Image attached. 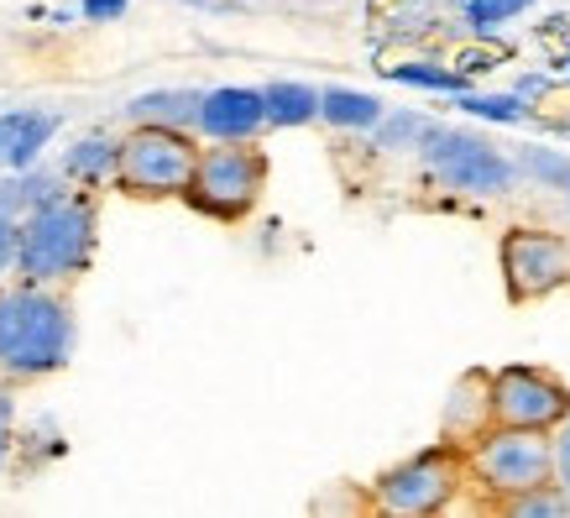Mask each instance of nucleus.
I'll return each instance as SVG.
<instances>
[{
    "mask_svg": "<svg viewBox=\"0 0 570 518\" xmlns=\"http://www.w3.org/2000/svg\"><path fill=\"white\" fill-rule=\"evenodd\" d=\"M73 356V310L48 283H17L0 294V372L48 378Z\"/></svg>",
    "mask_w": 570,
    "mask_h": 518,
    "instance_id": "nucleus-2",
    "label": "nucleus"
},
{
    "mask_svg": "<svg viewBox=\"0 0 570 518\" xmlns=\"http://www.w3.org/2000/svg\"><path fill=\"white\" fill-rule=\"evenodd\" d=\"M461 110L476 116V121H498V126H519L529 116V105L519 95H471V89L461 95Z\"/></svg>",
    "mask_w": 570,
    "mask_h": 518,
    "instance_id": "nucleus-22",
    "label": "nucleus"
},
{
    "mask_svg": "<svg viewBox=\"0 0 570 518\" xmlns=\"http://www.w3.org/2000/svg\"><path fill=\"white\" fill-rule=\"evenodd\" d=\"M63 184H105V178H116V137H85L73 141L69 153H63Z\"/></svg>",
    "mask_w": 570,
    "mask_h": 518,
    "instance_id": "nucleus-16",
    "label": "nucleus"
},
{
    "mask_svg": "<svg viewBox=\"0 0 570 518\" xmlns=\"http://www.w3.org/2000/svg\"><path fill=\"white\" fill-rule=\"evenodd\" d=\"M419 153L430 163V173L455 194H471V199H498V194L519 189V168H513V153H502L492 137L471 131V126H440L430 121Z\"/></svg>",
    "mask_w": 570,
    "mask_h": 518,
    "instance_id": "nucleus-3",
    "label": "nucleus"
},
{
    "mask_svg": "<svg viewBox=\"0 0 570 518\" xmlns=\"http://www.w3.org/2000/svg\"><path fill=\"white\" fill-rule=\"evenodd\" d=\"M513 168L534 189H566L570 184V157L560 147H544V141H523L519 153H513Z\"/></svg>",
    "mask_w": 570,
    "mask_h": 518,
    "instance_id": "nucleus-17",
    "label": "nucleus"
},
{
    "mask_svg": "<svg viewBox=\"0 0 570 518\" xmlns=\"http://www.w3.org/2000/svg\"><path fill=\"white\" fill-rule=\"evenodd\" d=\"M534 0H466V21L476 27V32H492V27H502V21L523 17Z\"/></svg>",
    "mask_w": 570,
    "mask_h": 518,
    "instance_id": "nucleus-23",
    "label": "nucleus"
},
{
    "mask_svg": "<svg viewBox=\"0 0 570 518\" xmlns=\"http://www.w3.org/2000/svg\"><path fill=\"white\" fill-rule=\"evenodd\" d=\"M502 289L513 304H534L550 299L554 289L570 283V236L560 231H534V225H513L498 242Z\"/></svg>",
    "mask_w": 570,
    "mask_h": 518,
    "instance_id": "nucleus-8",
    "label": "nucleus"
},
{
    "mask_svg": "<svg viewBox=\"0 0 570 518\" xmlns=\"http://www.w3.org/2000/svg\"><path fill=\"white\" fill-rule=\"evenodd\" d=\"M63 189V173H32L21 168L11 173V178H0V215H27L32 205H42V199H52V194Z\"/></svg>",
    "mask_w": 570,
    "mask_h": 518,
    "instance_id": "nucleus-18",
    "label": "nucleus"
},
{
    "mask_svg": "<svg viewBox=\"0 0 570 518\" xmlns=\"http://www.w3.org/2000/svg\"><path fill=\"white\" fill-rule=\"evenodd\" d=\"M63 116L58 110H0V163L11 173L32 168L42 147L58 137Z\"/></svg>",
    "mask_w": 570,
    "mask_h": 518,
    "instance_id": "nucleus-12",
    "label": "nucleus"
},
{
    "mask_svg": "<svg viewBox=\"0 0 570 518\" xmlns=\"http://www.w3.org/2000/svg\"><path fill=\"white\" fill-rule=\"evenodd\" d=\"M6 456H11V398L0 393V467H6Z\"/></svg>",
    "mask_w": 570,
    "mask_h": 518,
    "instance_id": "nucleus-27",
    "label": "nucleus"
},
{
    "mask_svg": "<svg viewBox=\"0 0 570 518\" xmlns=\"http://www.w3.org/2000/svg\"><path fill=\"white\" fill-rule=\"evenodd\" d=\"M126 6H131V0H85V17L89 21H116V17H126Z\"/></svg>",
    "mask_w": 570,
    "mask_h": 518,
    "instance_id": "nucleus-26",
    "label": "nucleus"
},
{
    "mask_svg": "<svg viewBox=\"0 0 570 518\" xmlns=\"http://www.w3.org/2000/svg\"><path fill=\"white\" fill-rule=\"evenodd\" d=\"M95 242H100V209L89 194L58 189L52 199L32 205L21 215L17 236V273L21 283H69L95 262Z\"/></svg>",
    "mask_w": 570,
    "mask_h": 518,
    "instance_id": "nucleus-1",
    "label": "nucleus"
},
{
    "mask_svg": "<svg viewBox=\"0 0 570 518\" xmlns=\"http://www.w3.org/2000/svg\"><path fill=\"white\" fill-rule=\"evenodd\" d=\"M262 189H267V153L252 141H215V147H199L178 199H189L209 221H242L257 209Z\"/></svg>",
    "mask_w": 570,
    "mask_h": 518,
    "instance_id": "nucleus-4",
    "label": "nucleus"
},
{
    "mask_svg": "<svg viewBox=\"0 0 570 518\" xmlns=\"http://www.w3.org/2000/svg\"><path fill=\"white\" fill-rule=\"evenodd\" d=\"M566 194H570V184H566Z\"/></svg>",
    "mask_w": 570,
    "mask_h": 518,
    "instance_id": "nucleus-29",
    "label": "nucleus"
},
{
    "mask_svg": "<svg viewBox=\"0 0 570 518\" xmlns=\"http://www.w3.org/2000/svg\"><path fill=\"white\" fill-rule=\"evenodd\" d=\"M492 430V372H461L455 388H450L445 409H440V440L445 446H476L482 434Z\"/></svg>",
    "mask_w": 570,
    "mask_h": 518,
    "instance_id": "nucleus-11",
    "label": "nucleus"
},
{
    "mask_svg": "<svg viewBox=\"0 0 570 518\" xmlns=\"http://www.w3.org/2000/svg\"><path fill=\"white\" fill-rule=\"evenodd\" d=\"M430 131V116H419V110H382L377 126H372V147L377 153H419V141Z\"/></svg>",
    "mask_w": 570,
    "mask_h": 518,
    "instance_id": "nucleus-19",
    "label": "nucleus"
},
{
    "mask_svg": "<svg viewBox=\"0 0 570 518\" xmlns=\"http://www.w3.org/2000/svg\"><path fill=\"white\" fill-rule=\"evenodd\" d=\"M570 414V382L544 366H498L492 372V424L550 434Z\"/></svg>",
    "mask_w": 570,
    "mask_h": 518,
    "instance_id": "nucleus-9",
    "label": "nucleus"
},
{
    "mask_svg": "<svg viewBox=\"0 0 570 518\" xmlns=\"http://www.w3.org/2000/svg\"><path fill=\"white\" fill-rule=\"evenodd\" d=\"M387 79L414 85V89H434V95H466V74H450V69H440V63H393Z\"/></svg>",
    "mask_w": 570,
    "mask_h": 518,
    "instance_id": "nucleus-20",
    "label": "nucleus"
},
{
    "mask_svg": "<svg viewBox=\"0 0 570 518\" xmlns=\"http://www.w3.org/2000/svg\"><path fill=\"white\" fill-rule=\"evenodd\" d=\"M566 74H570V48H566Z\"/></svg>",
    "mask_w": 570,
    "mask_h": 518,
    "instance_id": "nucleus-28",
    "label": "nucleus"
},
{
    "mask_svg": "<svg viewBox=\"0 0 570 518\" xmlns=\"http://www.w3.org/2000/svg\"><path fill=\"white\" fill-rule=\"evenodd\" d=\"M550 440H554V487L570 498V414L550 430Z\"/></svg>",
    "mask_w": 570,
    "mask_h": 518,
    "instance_id": "nucleus-24",
    "label": "nucleus"
},
{
    "mask_svg": "<svg viewBox=\"0 0 570 518\" xmlns=\"http://www.w3.org/2000/svg\"><path fill=\"white\" fill-rule=\"evenodd\" d=\"M126 121L194 131V126H199V89H147L137 100H126Z\"/></svg>",
    "mask_w": 570,
    "mask_h": 518,
    "instance_id": "nucleus-13",
    "label": "nucleus"
},
{
    "mask_svg": "<svg viewBox=\"0 0 570 518\" xmlns=\"http://www.w3.org/2000/svg\"><path fill=\"white\" fill-rule=\"evenodd\" d=\"M17 236H21V221L17 215H0V277L17 273Z\"/></svg>",
    "mask_w": 570,
    "mask_h": 518,
    "instance_id": "nucleus-25",
    "label": "nucleus"
},
{
    "mask_svg": "<svg viewBox=\"0 0 570 518\" xmlns=\"http://www.w3.org/2000/svg\"><path fill=\"white\" fill-rule=\"evenodd\" d=\"M466 471L476 477L482 492L508 502L539 482H554V440L544 430L492 424L476 446H466Z\"/></svg>",
    "mask_w": 570,
    "mask_h": 518,
    "instance_id": "nucleus-7",
    "label": "nucleus"
},
{
    "mask_svg": "<svg viewBox=\"0 0 570 518\" xmlns=\"http://www.w3.org/2000/svg\"><path fill=\"white\" fill-rule=\"evenodd\" d=\"M461 487H466V450L440 440V446L419 450V456L382 471L372 482V508L393 518H424L450 508Z\"/></svg>",
    "mask_w": 570,
    "mask_h": 518,
    "instance_id": "nucleus-6",
    "label": "nucleus"
},
{
    "mask_svg": "<svg viewBox=\"0 0 570 518\" xmlns=\"http://www.w3.org/2000/svg\"><path fill=\"white\" fill-rule=\"evenodd\" d=\"M199 141L174 126H131L116 141V184L131 199H178L194 173Z\"/></svg>",
    "mask_w": 570,
    "mask_h": 518,
    "instance_id": "nucleus-5",
    "label": "nucleus"
},
{
    "mask_svg": "<svg viewBox=\"0 0 570 518\" xmlns=\"http://www.w3.org/2000/svg\"><path fill=\"white\" fill-rule=\"evenodd\" d=\"M262 110H267V126H309L320 116V89L298 85V79H277L262 89Z\"/></svg>",
    "mask_w": 570,
    "mask_h": 518,
    "instance_id": "nucleus-15",
    "label": "nucleus"
},
{
    "mask_svg": "<svg viewBox=\"0 0 570 518\" xmlns=\"http://www.w3.org/2000/svg\"><path fill=\"white\" fill-rule=\"evenodd\" d=\"M267 126V110H262V89L246 85H220L199 95V126L209 141H257V131Z\"/></svg>",
    "mask_w": 570,
    "mask_h": 518,
    "instance_id": "nucleus-10",
    "label": "nucleus"
},
{
    "mask_svg": "<svg viewBox=\"0 0 570 518\" xmlns=\"http://www.w3.org/2000/svg\"><path fill=\"white\" fill-rule=\"evenodd\" d=\"M502 508H508L513 518H566L570 498L554 482H539V487H529V492H519V498H508Z\"/></svg>",
    "mask_w": 570,
    "mask_h": 518,
    "instance_id": "nucleus-21",
    "label": "nucleus"
},
{
    "mask_svg": "<svg viewBox=\"0 0 570 518\" xmlns=\"http://www.w3.org/2000/svg\"><path fill=\"white\" fill-rule=\"evenodd\" d=\"M382 116V100L377 95H366V89H320V121L341 126V131H372Z\"/></svg>",
    "mask_w": 570,
    "mask_h": 518,
    "instance_id": "nucleus-14",
    "label": "nucleus"
}]
</instances>
